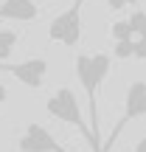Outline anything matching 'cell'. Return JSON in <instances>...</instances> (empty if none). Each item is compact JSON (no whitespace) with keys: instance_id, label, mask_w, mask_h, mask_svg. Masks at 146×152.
I'll use <instances>...</instances> for the list:
<instances>
[{"instance_id":"5","label":"cell","mask_w":146,"mask_h":152,"mask_svg":"<svg viewBox=\"0 0 146 152\" xmlns=\"http://www.w3.org/2000/svg\"><path fill=\"white\" fill-rule=\"evenodd\" d=\"M0 73H11L28 90H39L45 85V76H48V59H42V56H31V59H23V62L6 59L0 62Z\"/></svg>"},{"instance_id":"3","label":"cell","mask_w":146,"mask_h":152,"mask_svg":"<svg viewBox=\"0 0 146 152\" xmlns=\"http://www.w3.org/2000/svg\"><path fill=\"white\" fill-rule=\"evenodd\" d=\"M146 113V82L143 79H135L129 87H126V102H124V115H121V121H115L113 132L107 135V141H101V152H110L115 147V141L121 138V132H124L126 124H132V121L143 118Z\"/></svg>"},{"instance_id":"8","label":"cell","mask_w":146,"mask_h":152,"mask_svg":"<svg viewBox=\"0 0 146 152\" xmlns=\"http://www.w3.org/2000/svg\"><path fill=\"white\" fill-rule=\"evenodd\" d=\"M14 48H17V34L9 31V28H0V62L11 59Z\"/></svg>"},{"instance_id":"6","label":"cell","mask_w":146,"mask_h":152,"mask_svg":"<svg viewBox=\"0 0 146 152\" xmlns=\"http://www.w3.org/2000/svg\"><path fill=\"white\" fill-rule=\"evenodd\" d=\"M17 149L20 152H68L54 138V132L45 124H39V121H31V124L23 130V135L17 138Z\"/></svg>"},{"instance_id":"10","label":"cell","mask_w":146,"mask_h":152,"mask_svg":"<svg viewBox=\"0 0 146 152\" xmlns=\"http://www.w3.org/2000/svg\"><path fill=\"white\" fill-rule=\"evenodd\" d=\"M132 152H146V138L143 135H141V141L135 144V149H132Z\"/></svg>"},{"instance_id":"1","label":"cell","mask_w":146,"mask_h":152,"mask_svg":"<svg viewBox=\"0 0 146 152\" xmlns=\"http://www.w3.org/2000/svg\"><path fill=\"white\" fill-rule=\"evenodd\" d=\"M113 71V56L110 54H79L76 56V76H79V85L87 96V113H90V132L98 144H101V118H98V107L96 99L101 90L104 79Z\"/></svg>"},{"instance_id":"4","label":"cell","mask_w":146,"mask_h":152,"mask_svg":"<svg viewBox=\"0 0 146 152\" xmlns=\"http://www.w3.org/2000/svg\"><path fill=\"white\" fill-rule=\"evenodd\" d=\"M81 6H84V0H73V6H68L65 11H59L51 20V28H48L51 42H59L65 48L79 45V39H81Z\"/></svg>"},{"instance_id":"7","label":"cell","mask_w":146,"mask_h":152,"mask_svg":"<svg viewBox=\"0 0 146 152\" xmlns=\"http://www.w3.org/2000/svg\"><path fill=\"white\" fill-rule=\"evenodd\" d=\"M37 17H39L37 0H6V3H0V20L37 23Z\"/></svg>"},{"instance_id":"9","label":"cell","mask_w":146,"mask_h":152,"mask_svg":"<svg viewBox=\"0 0 146 152\" xmlns=\"http://www.w3.org/2000/svg\"><path fill=\"white\" fill-rule=\"evenodd\" d=\"M9 96H11V93H9V87H6L3 82H0V107H3V104L9 102Z\"/></svg>"},{"instance_id":"2","label":"cell","mask_w":146,"mask_h":152,"mask_svg":"<svg viewBox=\"0 0 146 152\" xmlns=\"http://www.w3.org/2000/svg\"><path fill=\"white\" fill-rule=\"evenodd\" d=\"M45 110H48L54 118H59L62 124L76 127V130H79L81 135L87 138V144L93 147V152H101V144L93 138L90 127L84 124V118H81V110H79V99H76V93L70 90V87H59L54 96H48V102H45Z\"/></svg>"}]
</instances>
